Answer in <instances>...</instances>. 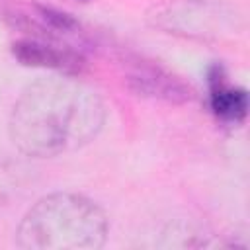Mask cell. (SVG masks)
Masks as SVG:
<instances>
[{
	"label": "cell",
	"mask_w": 250,
	"mask_h": 250,
	"mask_svg": "<svg viewBox=\"0 0 250 250\" xmlns=\"http://www.w3.org/2000/svg\"><path fill=\"white\" fill-rule=\"evenodd\" d=\"M82 2H86V0H82Z\"/></svg>",
	"instance_id": "obj_7"
},
{
	"label": "cell",
	"mask_w": 250,
	"mask_h": 250,
	"mask_svg": "<svg viewBox=\"0 0 250 250\" xmlns=\"http://www.w3.org/2000/svg\"><path fill=\"white\" fill-rule=\"evenodd\" d=\"M129 80L135 84V88L141 94H146V96L164 98L168 102H186L191 98L189 88H186L180 80H176L174 76H170L154 66L137 64V68L131 72Z\"/></svg>",
	"instance_id": "obj_4"
},
{
	"label": "cell",
	"mask_w": 250,
	"mask_h": 250,
	"mask_svg": "<svg viewBox=\"0 0 250 250\" xmlns=\"http://www.w3.org/2000/svg\"><path fill=\"white\" fill-rule=\"evenodd\" d=\"M211 109L225 121H242L248 109L246 92L225 82V76L217 70L211 74Z\"/></svg>",
	"instance_id": "obj_6"
},
{
	"label": "cell",
	"mask_w": 250,
	"mask_h": 250,
	"mask_svg": "<svg viewBox=\"0 0 250 250\" xmlns=\"http://www.w3.org/2000/svg\"><path fill=\"white\" fill-rule=\"evenodd\" d=\"M105 121L102 98L68 78H45L23 90L10 115V139L27 156L53 158L82 148Z\"/></svg>",
	"instance_id": "obj_1"
},
{
	"label": "cell",
	"mask_w": 250,
	"mask_h": 250,
	"mask_svg": "<svg viewBox=\"0 0 250 250\" xmlns=\"http://www.w3.org/2000/svg\"><path fill=\"white\" fill-rule=\"evenodd\" d=\"M148 21L166 33L199 41L232 39L244 27L236 8L215 0H168L148 12Z\"/></svg>",
	"instance_id": "obj_3"
},
{
	"label": "cell",
	"mask_w": 250,
	"mask_h": 250,
	"mask_svg": "<svg viewBox=\"0 0 250 250\" xmlns=\"http://www.w3.org/2000/svg\"><path fill=\"white\" fill-rule=\"evenodd\" d=\"M14 55L25 64H39L49 68L72 70L80 66V57L70 49L53 47L43 41H20L14 45Z\"/></svg>",
	"instance_id": "obj_5"
},
{
	"label": "cell",
	"mask_w": 250,
	"mask_h": 250,
	"mask_svg": "<svg viewBox=\"0 0 250 250\" xmlns=\"http://www.w3.org/2000/svg\"><path fill=\"white\" fill-rule=\"evenodd\" d=\"M105 238L107 217L102 207L66 191L35 201L16 230V242L25 250H96Z\"/></svg>",
	"instance_id": "obj_2"
}]
</instances>
